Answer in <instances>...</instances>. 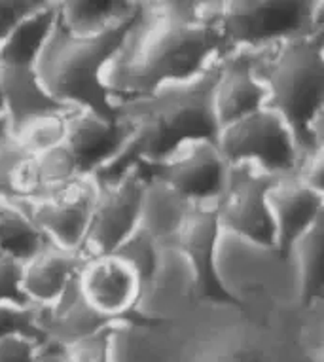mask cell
Masks as SVG:
<instances>
[{
	"instance_id": "31",
	"label": "cell",
	"mask_w": 324,
	"mask_h": 362,
	"mask_svg": "<svg viewBox=\"0 0 324 362\" xmlns=\"http://www.w3.org/2000/svg\"><path fill=\"white\" fill-rule=\"evenodd\" d=\"M44 0H0V44L13 27L42 6Z\"/></svg>"
},
{
	"instance_id": "25",
	"label": "cell",
	"mask_w": 324,
	"mask_h": 362,
	"mask_svg": "<svg viewBox=\"0 0 324 362\" xmlns=\"http://www.w3.org/2000/svg\"><path fill=\"white\" fill-rule=\"evenodd\" d=\"M323 245L324 216L296 241L292 255L300 272V302L303 308H313L323 298Z\"/></svg>"
},
{
	"instance_id": "10",
	"label": "cell",
	"mask_w": 324,
	"mask_h": 362,
	"mask_svg": "<svg viewBox=\"0 0 324 362\" xmlns=\"http://www.w3.org/2000/svg\"><path fill=\"white\" fill-rule=\"evenodd\" d=\"M220 230L214 205H194L186 214L173 247L190 267L195 298L199 302L243 308L241 302L222 283L216 269Z\"/></svg>"
},
{
	"instance_id": "8",
	"label": "cell",
	"mask_w": 324,
	"mask_h": 362,
	"mask_svg": "<svg viewBox=\"0 0 324 362\" xmlns=\"http://www.w3.org/2000/svg\"><path fill=\"white\" fill-rule=\"evenodd\" d=\"M144 177L167 185L192 205H214L230 165L212 141H190L156 163L141 165Z\"/></svg>"
},
{
	"instance_id": "22",
	"label": "cell",
	"mask_w": 324,
	"mask_h": 362,
	"mask_svg": "<svg viewBox=\"0 0 324 362\" xmlns=\"http://www.w3.org/2000/svg\"><path fill=\"white\" fill-rule=\"evenodd\" d=\"M139 2L133 0H78L59 2V21L69 33L76 36H91L116 27L133 18Z\"/></svg>"
},
{
	"instance_id": "1",
	"label": "cell",
	"mask_w": 324,
	"mask_h": 362,
	"mask_svg": "<svg viewBox=\"0 0 324 362\" xmlns=\"http://www.w3.org/2000/svg\"><path fill=\"white\" fill-rule=\"evenodd\" d=\"M224 54L216 2H139L103 80L118 105L197 76Z\"/></svg>"
},
{
	"instance_id": "7",
	"label": "cell",
	"mask_w": 324,
	"mask_h": 362,
	"mask_svg": "<svg viewBox=\"0 0 324 362\" xmlns=\"http://www.w3.org/2000/svg\"><path fill=\"white\" fill-rule=\"evenodd\" d=\"M275 178L279 177L267 175L250 163L231 165L224 190L214 202L220 230L273 250L275 226L267 205V192Z\"/></svg>"
},
{
	"instance_id": "32",
	"label": "cell",
	"mask_w": 324,
	"mask_h": 362,
	"mask_svg": "<svg viewBox=\"0 0 324 362\" xmlns=\"http://www.w3.org/2000/svg\"><path fill=\"white\" fill-rule=\"evenodd\" d=\"M40 345L23 336H10L0 341V362H36Z\"/></svg>"
},
{
	"instance_id": "28",
	"label": "cell",
	"mask_w": 324,
	"mask_h": 362,
	"mask_svg": "<svg viewBox=\"0 0 324 362\" xmlns=\"http://www.w3.org/2000/svg\"><path fill=\"white\" fill-rule=\"evenodd\" d=\"M36 315H38V305L0 303V341L10 336H23L33 339L40 347H46L36 325Z\"/></svg>"
},
{
	"instance_id": "4",
	"label": "cell",
	"mask_w": 324,
	"mask_h": 362,
	"mask_svg": "<svg viewBox=\"0 0 324 362\" xmlns=\"http://www.w3.org/2000/svg\"><path fill=\"white\" fill-rule=\"evenodd\" d=\"M216 76L219 59L190 80L167 83L150 95L116 105L120 118L146 125L150 133L146 163L163 160L190 141L216 143L220 131L214 112Z\"/></svg>"
},
{
	"instance_id": "27",
	"label": "cell",
	"mask_w": 324,
	"mask_h": 362,
	"mask_svg": "<svg viewBox=\"0 0 324 362\" xmlns=\"http://www.w3.org/2000/svg\"><path fill=\"white\" fill-rule=\"evenodd\" d=\"M30 160V154L12 133L6 114L0 116V197L18 202L16 182L19 171Z\"/></svg>"
},
{
	"instance_id": "5",
	"label": "cell",
	"mask_w": 324,
	"mask_h": 362,
	"mask_svg": "<svg viewBox=\"0 0 324 362\" xmlns=\"http://www.w3.org/2000/svg\"><path fill=\"white\" fill-rule=\"evenodd\" d=\"M323 10L315 0H224L216 2V25L226 54L264 52L324 33Z\"/></svg>"
},
{
	"instance_id": "33",
	"label": "cell",
	"mask_w": 324,
	"mask_h": 362,
	"mask_svg": "<svg viewBox=\"0 0 324 362\" xmlns=\"http://www.w3.org/2000/svg\"><path fill=\"white\" fill-rule=\"evenodd\" d=\"M36 362H66L63 351L55 349V347H42Z\"/></svg>"
},
{
	"instance_id": "14",
	"label": "cell",
	"mask_w": 324,
	"mask_h": 362,
	"mask_svg": "<svg viewBox=\"0 0 324 362\" xmlns=\"http://www.w3.org/2000/svg\"><path fill=\"white\" fill-rule=\"evenodd\" d=\"M267 205L275 226L273 252L289 260L296 241L323 218L324 192H318L296 175L279 177L267 192Z\"/></svg>"
},
{
	"instance_id": "24",
	"label": "cell",
	"mask_w": 324,
	"mask_h": 362,
	"mask_svg": "<svg viewBox=\"0 0 324 362\" xmlns=\"http://www.w3.org/2000/svg\"><path fill=\"white\" fill-rule=\"evenodd\" d=\"M163 255H166V247L141 226H137L135 230L112 252V256L125 262L133 269V274L137 275L139 291H141L139 303L158 279L159 269L163 266Z\"/></svg>"
},
{
	"instance_id": "12",
	"label": "cell",
	"mask_w": 324,
	"mask_h": 362,
	"mask_svg": "<svg viewBox=\"0 0 324 362\" xmlns=\"http://www.w3.org/2000/svg\"><path fill=\"white\" fill-rule=\"evenodd\" d=\"M129 119H108L86 108H72L65 119V144L83 177H91L112 161L129 141Z\"/></svg>"
},
{
	"instance_id": "29",
	"label": "cell",
	"mask_w": 324,
	"mask_h": 362,
	"mask_svg": "<svg viewBox=\"0 0 324 362\" xmlns=\"http://www.w3.org/2000/svg\"><path fill=\"white\" fill-rule=\"evenodd\" d=\"M23 264L8 256H0V303L33 305L21 286Z\"/></svg>"
},
{
	"instance_id": "21",
	"label": "cell",
	"mask_w": 324,
	"mask_h": 362,
	"mask_svg": "<svg viewBox=\"0 0 324 362\" xmlns=\"http://www.w3.org/2000/svg\"><path fill=\"white\" fill-rule=\"evenodd\" d=\"M192 207V203L178 196L169 186L156 178L146 177L139 226L158 239L166 249H171L175 235Z\"/></svg>"
},
{
	"instance_id": "15",
	"label": "cell",
	"mask_w": 324,
	"mask_h": 362,
	"mask_svg": "<svg viewBox=\"0 0 324 362\" xmlns=\"http://www.w3.org/2000/svg\"><path fill=\"white\" fill-rule=\"evenodd\" d=\"M95 202V182L83 178L74 188L52 199L23 203L36 228L50 241L65 249L80 250L88 232L91 209Z\"/></svg>"
},
{
	"instance_id": "6",
	"label": "cell",
	"mask_w": 324,
	"mask_h": 362,
	"mask_svg": "<svg viewBox=\"0 0 324 362\" xmlns=\"http://www.w3.org/2000/svg\"><path fill=\"white\" fill-rule=\"evenodd\" d=\"M216 146L230 167L250 163L273 177L296 175L303 160L289 125L265 107L220 127Z\"/></svg>"
},
{
	"instance_id": "20",
	"label": "cell",
	"mask_w": 324,
	"mask_h": 362,
	"mask_svg": "<svg viewBox=\"0 0 324 362\" xmlns=\"http://www.w3.org/2000/svg\"><path fill=\"white\" fill-rule=\"evenodd\" d=\"M59 18V2L42 6L19 21L0 44V66H35Z\"/></svg>"
},
{
	"instance_id": "13",
	"label": "cell",
	"mask_w": 324,
	"mask_h": 362,
	"mask_svg": "<svg viewBox=\"0 0 324 362\" xmlns=\"http://www.w3.org/2000/svg\"><path fill=\"white\" fill-rule=\"evenodd\" d=\"M80 288L97 311L131 321H152L161 317H148L137 311L141 298L139 279L125 262L116 256L91 258L80 272Z\"/></svg>"
},
{
	"instance_id": "23",
	"label": "cell",
	"mask_w": 324,
	"mask_h": 362,
	"mask_svg": "<svg viewBox=\"0 0 324 362\" xmlns=\"http://www.w3.org/2000/svg\"><path fill=\"white\" fill-rule=\"evenodd\" d=\"M47 241L21 203L0 197V256L25 264Z\"/></svg>"
},
{
	"instance_id": "34",
	"label": "cell",
	"mask_w": 324,
	"mask_h": 362,
	"mask_svg": "<svg viewBox=\"0 0 324 362\" xmlns=\"http://www.w3.org/2000/svg\"><path fill=\"white\" fill-rule=\"evenodd\" d=\"M0 116H4V97H2V88H0Z\"/></svg>"
},
{
	"instance_id": "17",
	"label": "cell",
	"mask_w": 324,
	"mask_h": 362,
	"mask_svg": "<svg viewBox=\"0 0 324 362\" xmlns=\"http://www.w3.org/2000/svg\"><path fill=\"white\" fill-rule=\"evenodd\" d=\"M82 250L65 249L47 241L33 258L23 264L21 286L33 305H47L55 302L88 264Z\"/></svg>"
},
{
	"instance_id": "11",
	"label": "cell",
	"mask_w": 324,
	"mask_h": 362,
	"mask_svg": "<svg viewBox=\"0 0 324 362\" xmlns=\"http://www.w3.org/2000/svg\"><path fill=\"white\" fill-rule=\"evenodd\" d=\"M78 277L66 285V288L61 292V296L55 302L47 303V305H38L36 325H38L46 347L65 351L72 345L93 338L103 330L122 327L125 322L152 325V322L163 321V319L131 321V319H116V317L100 313L86 300Z\"/></svg>"
},
{
	"instance_id": "18",
	"label": "cell",
	"mask_w": 324,
	"mask_h": 362,
	"mask_svg": "<svg viewBox=\"0 0 324 362\" xmlns=\"http://www.w3.org/2000/svg\"><path fill=\"white\" fill-rule=\"evenodd\" d=\"M83 178L88 177L80 173L71 150L65 144H59L55 148L30 156L16 182L18 202L35 203L52 199L74 188Z\"/></svg>"
},
{
	"instance_id": "2",
	"label": "cell",
	"mask_w": 324,
	"mask_h": 362,
	"mask_svg": "<svg viewBox=\"0 0 324 362\" xmlns=\"http://www.w3.org/2000/svg\"><path fill=\"white\" fill-rule=\"evenodd\" d=\"M254 72L265 108L289 125L301 158L323 150L324 33L256 52Z\"/></svg>"
},
{
	"instance_id": "19",
	"label": "cell",
	"mask_w": 324,
	"mask_h": 362,
	"mask_svg": "<svg viewBox=\"0 0 324 362\" xmlns=\"http://www.w3.org/2000/svg\"><path fill=\"white\" fill-rule=\"evenodd\" d=\"M0 88L4 97V114L12 131L44 114L72 110L47 93L36 76L35 66H0Z\"/></svg>"
},
{
	"instance_id": "26",
	"label": "cell",
	"mask_w": 324,
	"mask_h": 362,
	"mask_svg": "<svg viewBox=\"0 0 324 362\" xmlns=\"http://www.w3.org/2000/svg\"><path fill=\"white\" fill-rule=\"evenodd\" d=\"M71 112V110H69ZM69 112L44 114L19 125L12 133L30 156L59 146L65 141V119Z\"/></svg>"
},
{
	"instance_id": "3",
	"label": "cell",
	"mask_w": 324,
	"mask_h": 362,
	"mask_svg": "<svg viewBox=\"0 0 324 362\" xmlns=\"http://www.w3.org/2000/svg\"><path fill=\"white\" fill-rule=\"evenodd\" d=\"M135 19L137 13L105 33L76 36L57 18V25L35 63L36 76L47 93L69 108H86L103 118L118 119V107L103 76Z\"/></svg>"
},
{
	"instance_id": "16",
	"label": "cell",
	"mask_w": 324,
	"mask_h": 362,
	"mask_svg": "<svg viewBox=\"0 0 324 362\" xmlns=\"http://www.w3.org/2000/svg\"><path fill=\"white\" fill-rule=\"evenodd\" d=\"M256 52L236 49L219 59L214 112L220 127L230 125L265 105V88L254 72Z\"/></svg>"
},
{
	"instance_id": "30",
	"label": "cell",
	"mask_w": 324,
	"mask_h": 362,
	"mask_svg": "<svg viewBox=\"0 0 324 362\" xmlns=\"http://www.w3.org/2000/svg\"><path fill=\"white\" fill-rule=\"evenodd\" d=\"M116 328L103 330L93 338L63 351L66 362H110V339Z\"/></svg>"
},
{
	"instance_id": "9",
	"label": "cell",
	"mask_w": 324,
	"mask_h": 362,
	"mask_svg": "<svg viewBox=\"0 0 324 362\" xmlns=\"http://www.w3.org/2000/svg\"><path fill=\"white\" fill-rule=\"evenodd\" d=\"M144 182L146 177L137 167L112 185H95L91 218L80 247L86 258L112 255L139 226Z\"/></svg>"
}]
</instances>
